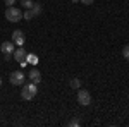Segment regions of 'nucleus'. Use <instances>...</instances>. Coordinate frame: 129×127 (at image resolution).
<instances>
[{
	"label": "nucleus",
	"instance_id": "nucleus-1",
	"mask_svg": "<svg viewBox=\"0 0 129 127\" xmlns=\"http://www.w3.org/2000/svg\"><path fill=\"white\" fill-rule=\"evenodd\" d=\"M38 95V84L35 82H29V84H22V89H21V98L24 101H31L33 98Z\"/></svg>",
	"mask_w": 129,
	"mask_h": 127
},
{
	"label": "nucleus",
	"instance_id": "nucleus-2",
	"mask_svg": "<svg viewBox=\"0 0 129 127\" xmlns=\"http://www.w3.org/2000/svg\"><path fill=\"white\" fill-rule=\"evenodd\" d=\"M5 19L9 22H19L22 19V10L17 9V7H7L5 10Z\"/></svg>",
	"mask_w": 129,
	"mask_h": 127
},
{
	"label": "nucleus",
	"instance_id": "nucleus-3",
	"mask_svg": "<svg viewBox=\"0 0 129 127\" xmlns=\"http://www.w3.org/2000/svg\"><path fill=\"white\" fill-rule=\"evenodd\" d=\"M9 81H10V84H14V86H22L24 81H26V76L21 70H14V72H10Z\"/></svg>",
	"mask_w": 129,
	"mask_h": 127
},
{
	"label": "nucleus",
	"instance_id": "nucleus-4",
	"mask_svg": "<svg viewBox=\"0 0 129 127\" xmlns=\"http://www.w3.org/2000/svg\"><path fill=\"white\" fill-rule=\"evenodd\" d=\"M78 103L83 105V107H88L89 103H91V95H89V91L86 89H78Z\"/></svg>",
	"mask_w": 129,
	"mask_h": 127
},
{
	"label": "nucleus",
	"instance_id": "nucleus-5",
	"mask_svg": "<svg viewBox=\"0 0 129 127\" xmlns=\"http://www.w3.org/2000/svg\"><path fill=\"white\" fill-rule=\"evenodd\" d=\"M12 41H14V45H17V47H22L24 43H26V36H24V33L21 29H16L12 33Z\"/></svg>",
	"mask_w": 129,
	"mask_h": 127
},
{
	"label": "nucleus",
	"instance_id": "nucleus-6",
	"mask_svg": "<svg viewBox=\"0 0 129 127\" xmlns=\"http://www.w3.org/2000/svg\"><path fill=\"white\" fill-rule=\"evenodd\" d=\"M14 60L16 62H19V64H22V62H26V57H28V52L22 48V47H17V48L14 50Z\"/></svg>",
	"mask_w": 129,
	"mask_h": 127
},
{
	"label": "nucleus",
	"instance_id": "nucleus-7",
	"mask_svg": "<svg viewBox=\"0 0 129 127\" xmlns=\"http://www.w3.org/2000/svg\"><path fill=\"white\" fill-rule=\"evenodd\" d=\"M28 77H29L31 82H35V84H40L41 82V74L38 69H31L29 72H28Z\"/></svg>",
	"mask_w": 129,
	"mask_h": 127
},
{
	"label": "nucleus",
	"instance_id": "nucleus-8",
	"mask_svg": "<svg viewBox=\"0 0 129 127\" xmlns=\"http://www.w3.org/2000/svg\"><path fill=\"white\" fill-rule=\"evenodd\" d=\"M0 50L4 52V55L5 53H14V41H4L0 45Z\"/></svg>",
	"mask_w": 129,
	"mask_h": 127
},
{
	"label": "nucleus",
	"instance_id": "nucleus-9",
	"mask_svg": "<svg viewBox=\"0 0 129 127\" xmlns=\"http://www.w3.org/2000/svg\"><path fill=\"white\" fill-rule=\"evenodd\" d=\"M31 12H33V16H40L41 12H43V9H41L40 4H33V7H31Z\"/></svg>",
	"mask_w": 129,
	"mask_h": 127
},
{
	"label": "nucleus",
	"instance_id": "nucleus-10",
	"mask_svg": "<svg viewBox=\"0 0 129 127\" xmlns=\"http://www.w3.org/2000/svg\"><path fill=\"white\" fill-rule=\"evenodd\" d=\"M69 86H71L72 89H79V88H81V81H79L78 77L71 79V81H69Z\"/></svg>",
	"mask_w": 129,
	"mask_h": 127
},
{
	"label": "nucleus",
	"instance_id": "nucleus-11",
	"mask_svg": "<svg viewBox=\"0 0 129 127\" xmlns=\"http://www.w3.org/2000/svg\"><path fill=\"white\" fill-rule=\"evenodd\" d=\"M26 60L29 62L31 65H36V64H38V57H36V55H33V53H28V57H26Z\"/></svg>",
	"mask_w": 129,
	"mask_h": 127
},
{
	"label": "nucleus",
	"instance_id": "nucleus-12",
	"mask_svg": "<svg viewBox=\"0 0 129 127\" xmlns=\"http://www.w3.org/2000/svg\"><path fill=\"white\" fill-rule=\"evenodd\" d=\"M33 17H35V16H33V12H31V9H26L24 12H22V19H26V21H31Z\"/></svg>",
	"mask_w": 129,
	"mask_h": 127
},
{
	"label": "nucleus",
	"instance_id": "nucleus-13",
	"mask_svg": "<svg viewBox=\"0 0 129 127\" xmlns=\"http://www.w3.org/2000/svg\"><path fill=\"white\" fill-rule=\"evenodd\" d=\"M21 5L24 9H31L33 7V0H21Z\"/></svg>",
	"mask_w": 129,
	"mask_h": 127
},
{
	"label": "nucleus",
	"instance_id": "nucleus-14",
	"mask_svg": "<svg viewBox=\"0 0 129 127\" xmlns=\"http://www.w3.org/2000/svg\"><path fill=\"white\" fill-rule=\"evenodd\" d=\"M122 57H124V60H129V45L122 48Z\"/></svg>",
	"mask_w": 129,
	"mask_h": 127
},
{
	"label": "nucleus",
	"instance_id": "nucleus-15",
	"mask_svg": "<svg viewBox=\"0 0 129 127\" xmlns=\"http://www.w3.org/2000/svg\"><path fill=\"white\" fill-rule=\"evenodd\" d=\"M69 125H71V127H79L81 122L78 120V118H72V120H69Z\"/></svg>",
	"mask_w": 129,
	"mask_h": 127
},
{
	"label": "nucleus",
	"instance_id": "nucleus-16",
	"mask_svg": "<svg viewBox=\"0 0 129 127\" xmlns=\"http://www.w3.org/2000/svg\"><path fill=\"white\" fill-rule=\"evenodd\" d=\"M79 2L83 5H93V4H95V0H79Z\"/></svg>",
	"mask_w": 129,
	"mask_h": 127
},
{
	"label": "nucleus",
	"instance_id": "nucleus-17",
	"mask_svg": "<svg viewBox=\"0 0 129 127\" xmlns=\"http://www.w3.org/2000/svg\"><path fill=\"white\" fill-rule=\"evenodd\" d=\"M5 5L7 7H14L16 5V0H5Z\"/></svg>",
	"mask_w": 129,
	"mask_h": 127
},
{
	"label": "nucleus",
	"instance_id": "nucleus-18",
	"mask_svg": "<svg viewBox=\"0 0 129 127\" xmlns=\"http://www.w3.org/2000/svg\"><path fill=\"white\" fill-rule=\"evenodd\" d=\"M72 2H74V4H78V2H79V0H72Z\"/></svg>",
	"mask_w": 129,
	"mask_h": 127
},
{
	"label": "nucleus",
	"instance_id": "nucleus-19",
	"mask_svg": "<svg viewBox=\"0 0 129 127\" xmlns=\"http://www.w3.org/2000/svg\"><path fill=\"white\" fill-rule=\"evenodd\" d=\"M0 86H2V77H0Z\"/></svg>",
	"mask_w": 129,
	"mask_h": 127
}]
</instances>
